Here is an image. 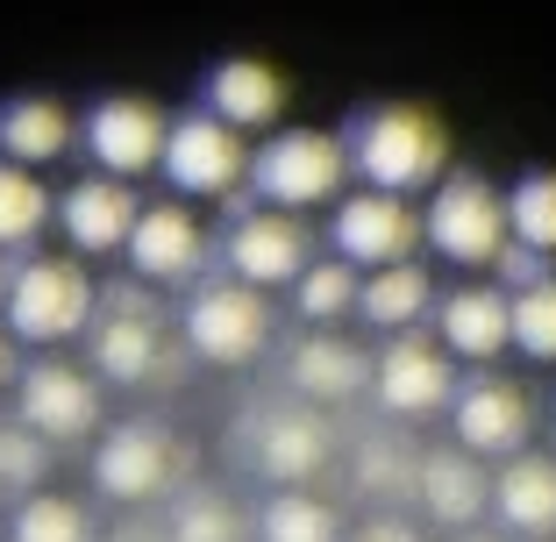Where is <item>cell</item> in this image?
Wrapping results in <instances>:
<instances>
[{"label": "cell", "mask_w": 556, "mask_h": 542, "mask_svg": "<svg viewBox=\"0 0 556 542\" xmlns=\"http://www.w3.org/2000/svg\"><path fill=\"white\" fill-rule=\"evenodd\" d=\"M364 186L378 193H421L450 172V136L428 108H407V100H378V108H357L350 129L336 136Z\"/></svg>", "instance_id": "6da1fadb"}, {"label": "cell", "mask_w": 556, "mask_h": 542, "mask_svg": "<svg viewBox=\"0 0 556 542\" xmlns=\"http://www.w3.org/2000/svg\"><path fill=\"white\" fill-rule=\"evenodd\" d=\"M0 307H8V329L22 336V343H72V336L93 322L100 293L93 279H86L72 257H29L8 272V286H0Z\"/></svg>", "instance_id": "7a4b0ae2"}, {"label": "cell", "mask_w": 556, "mask_h": 542, "mask_svg": "<svg viewBox=\"0 0 556 542\" xmlns=\"http://www.w3.org/2000/svg\"><path fill=\"white\" fill-rule=\"evenodd\" d=\"M343 172H350V157H343V143H336L328 129H278V136H264V143L250 150L243 179L257 186L264 207L293 214V207H314V200H336Z\"/></svg>", "instance_id": "3957f363"}, {"label": "cell", "mask_w": 556, "mask_h": 542, "mask_svg": "<svg viewBox=\"0 0 556 542\" xmlns=\"http://www.w3.org/2000/svg\"><path fill=\"white\" fill-rule=\"evenodd\" d=\"M421 243L450 264H492L507 243V200L478 172H442L421 214Z\"/></svg>", "instance_id": "277c9868"}, {"label": "cell", "mask_w": 556, "mask_h": 542, "mask_svg": "<svg viewBox=\"0 0 556 542\" xmlns=\"http://www.w3.org/2000/svg\"><path fill=\"white\" fill-rule=\"evenodd\" d=\"M243 165H250L243 129H229L222 115L193 108V115L164 122L157 172H164L172 186H179V193H193V200H229L236 186H243Z\"/></svg>", "instance_id": "5b68a950"}, {"label": "cell", "mask_w": 556, "mask_h": 542, "mask_svg": "<svg viewBox=\"0 0 556 542\" xmlns=\"http://www.w3.org/2000/svg\"><path fill=\"white\" fill-rule=\"evenodd\" d=\"M15 421L36 428L43 443H86L100 428V386L79 364L36 357L29 371H15Z\"/></svg>", "instance_id": "8992f818"}, {"label": "cell", "mask_w": 556, "mask_h": 542, "mask_svg": "<svg viewBox=\"0 0 556 542\" xmlns=\"http://www.w3.org/2000/svg\"><path fill=\"white\" fill-rule=\"evenodd\" d=\"M264 336H271V307H264V293L243 286V279L200 286V293L186 300V343L207 364H250L264 350Z\"/></svg>", "instance_id": "52a82bcc"}, {"label": "cell", "mask_w": 556, "mask_h": 542, "mask_svg": "<svg viewBox=\"0 0 556 542\" xmlns=\"http://www.w3.org/2000/svg\"><path fill=\"white\" fill-rule=\"evenodd\" d=\"M79 136H86V157L108 179H136V172L157 165V150H164V108H150L143 93H108L86 108Z\"/></svg>", "instance_id": "ba28073f"}, {"label": "cell", "mask_w": 556, "mask_h": 542, "mask_svg": "<svg viewBox=\"0 0 556 542\" xmlns=\"http://www.w3.org/2000/svg\"><path fill=\"white\" fill-rule=\"evenodd\" d=\"M336 257L343 264H407L414 250H421V214L407 207V193H378V186H364L357 200H343L336 207Z\"/></svg>", "instance_id": "9c48e42d"}, {"label": "cell", "mask_w": 556, "mask_h": 542, "mask_svg": "<svg viewBox=\"0 0 556 542\" xmlns=\"http://www.w3.org/2000/svg\"><path fill=\"white\" fill-rule=\"evenodd\" d=\"M222 250H229V272L243 286H293L300 264H307V229H300L286 207H243L229 222V236H222Z\"/></svg>", "instance_id": "30bf717a"}, {"label": "cell", "mask_w": 556, "mask_h": 542, "mask_svg": "<svg viewBox=\"0 0 556 542\" xmlns=\"http://www.w3.org/2000/svg\"><path fill=\"white\" fill-rule=\"evenodd\" d=\"M179 478V450H172V436L150 421H122L115 436H100L93 450V486L108 500H157L164 486Z\"/></svg>", "instance_id": "8fae6325"}, {"label": "cell", "mask_w": 556, "mask_h": 542, "mask_svg": "<svg viewBox=\"0 0 556 542\" xmlns=\"http://www.w3.org/2000/svg\"><path fill=\"white\" fill-rule=\"evenodd\" d=\"M450 421H457V450L471 457H514L528 450V393L514 378H471L450 393Z\"/></svg>", "instance_id": "7c38bea8"}, {"label": "cell", "mask_w": 556, "mask_h": 542, "mask_svg": "<svg viewBox=\"0 0 556 542\" xmlns=\"http://www.w3.org/2000/svg\"><path fill=\"white\" fill-rule=\"evenodd\" d=\"M371 393L386 414H428L442 407V400L457 393V371H450V350H435L428 336L400 329L393 343H386V357L371 364Z\"/></svg>", "instance_id": "4fadbf2b"}, {"label": "cell", "mask_w": 556, "mask_h": 542, "mask_svg": "<svg viewBox=\"0 0 556 542\" xmlns=\"http://www.w3.org/2000/svg\"><path fill=\"white\" fill-rule=\"evenodd\" d=\"M86 329H93V371L100 378H115V386L164 378V329L150 307H136V293H108V322H86Z\"/></svg>", "instance_id": "5bb4252c"}, {"label": "cell", "mask_w": 556, "mask_h": 542, "mask_svg": "<svg viewBox=\"0 0 556 542\" xmlns=\"http://www.w3.org/2000/svg\"><path fill=\"white\" fill-rule=\"evenodd\" d=\"M143 200L129 193V179H108V172H93V179H79L65 200H50V214H58V229H65V243L79 250V257H115L122 243H129V222Z\"/></svg>", "instance_id": "9a60e30c"}, {"label": "cell", "mask_w": 556, "mask_h": 542, "mask_svg": "<svg viewBox=\"0 0 556 542\" xmlns=\"http://www.w3.org/2000/svg\"><path fill=\"white\" fill-rule=\"evenodd\" d=\"M129 264H136V279H150V286H179V279H193L200 272V257H207V236H200V222L186 207H136V222H129Z\"/></svg>", "instance_id": "2e32d148"}, {"label": "cell", "mask_w": 556, "mask_h": 542, "mask_svg": "<svg viewBox=\"0 0 556 542\" xmlns=\"http://www.w3.org/2000/svg\"><path fill=\"white\" fill-rule=\"evenodd\" d=\"M250 464H257L264 478H278V486L314 478L328 464L321 414H307V407H264L257 421H250Z\"/></svg>", "instance_id": "e0dca14e"}, {"label": "cell", "mask_w": 556, "mask_h": 542, "mask_svg": "<svg viewBox=\"0 0 556 542\" xmlns=\"http://www.w3.org/2000/svg\"><path fill=\"white\" fill-rule=\"evenodd\" d=\"M207 115H222L229 129H271L286 115V72L264 58H222L207 72Z\"/></svg>", "instance_id": "ac0fdd59"}, {"label": "cell", "mask_w": 556, "mask_h": 542, "mask_svg": "<svg viewBox=\"0 0 556 542\" xmlns=\"http://www.w3.org/2000/svg\"><path fill=\"white\" fill-rule=\"evenodd\" d=\"M435 336L450 357H500L507 350V293L500 286H457V293L435 300Z\"/></svg>", "instance_id": "d6986e66"}, {"label": "cell", "mask_w": 556, "mask_h": 542, "mask_svg": "<svg viewBox=\"0 0 556 542\" xmlns=\"http://www.w3.org/2000/svg\"><path fill=\"white\" fill-rule=\"evenodd\" d=\"M492 514L514 528V535H556V457H535V450H514L507 471L485 486Z\"/></svg>", "instance_id": "ffe728a7"}, {"label": "cell", "mask_w": 556, "mask_h": 542, "mask_svg": "<svg viewBox=\"0 0 556 542\" xmlns=\"http://www.w3.org/2000/svg\"><path fill=\"white\" fill-rule=\"evenodd\" d=\"M72 136H79V122L43 93H22V100L0 108V157H15V165H29V172L58 165V157L72 150Z\"/></svg>", "instance_id": "44dd1931"}, {"label": "cell", "mask_w": 556, "mask_h": 542, "mask_svg": "<svg viewBox=\"0 0 556 542\" xmlns=\"http://www.w3.org/2000/svg\"><path fill=\"white\" fill-rule=\"evenodd\" d=\"M414 493L435 521L464 528L485 514V471H478L471 450H435V457H414Z\"/></svg>", "instance_id": "7402d4cb"}, {"label": "cell", "mask_w": 556, "mask_h": 542, "mask_svg": "<svg viewBox=\"0 0 556 542\" xmlns=\"http://www.w3.org/2000/svg\"><path fill=\"white\" fill-rule=\"evenodd\" d=\"M428 307H435V293H428V272L421 264H378L371 279H357V307L350 314H364L371 329H414V322H428Z\"/></svg>", "instance_id": "603a6c76"}, {"label": "cell", "mask_w": 556, "mask_h": 542, "mask_svg": "<svg viewBox=\"0 0 556 542\" xmlns=\"http://www.w3.org/2000/svg\"><path fill=\"white\" fill-rule=\"evenodd\" d=\"M286 371H293V386H300L307 400H350L364 378H371V364H364L357 343H343V336L314 329L307 343L293 350V364H286Z\"/></svg>", "instance_id": "cb8c5ba5"}, {"label": "cell", "mask_w": 556, "mask_h": 542, "mask_svg": "<svg viewBox=\"0 0 556 542\" xmlns=\"http://www.w3.org/2000/svg\"><path fill=\"white\" fill-rule=\"evenodd\" d=\"M507 236L528 250H542V257H556V172H521V179L507 186Z\"/></svg>", "instance_id": "d4e9b609"}, {"label": "cell", "mask_w": 556, "mask_h": 542, "mask_svg": "<svg viewBox=\"0 0 556 542\" xmlns=\"http://www.w3.org/2000/svg\"><path fill=\"white\" fill-rule=\"evenodd\" d=\"M507 343L535 364H556V272L507 293Z\"/></svg>", "instance_id": "484cf974"}, {"label": "cell", "mask_w": 556, "mask_h": 542, "mask_svg": "<svg viewBox=\"0 0 556 542\" xmlns=\"http://www.w3.org/2000/svg\"><path fill=\"white\" fill-rule=\"evenodd\" d=\"M8 542H93V521H86L79 500L36 486V493H22L15 521H8Z\"/></svg>", "instance_id": "4316f807"}, {"label": "cell", "mask_w": 556, "mask_h": 542, "mask_svg": "<svg viewBox=\"0 0 556 542\" xmlns=\"http://www.w3.org/2000/svg\"><path fill=\"white\" fill-rule=\"evenodd\" d=\"M50 222V186L36 179L29 165H15V157H0V250L29 243L36 229Z\"/></svg>", "instance_id": "83f0119b"}, {"label": "cell", "mask_w": 556, "mask_h": 542, "mask_svg": "<svg viewBox=\"0 0 556 542\" xmlns=\"http://www.w3.org/2000/svg\"><path fill=\"white\" fill-rule=\"evenodd\" d=\"M257 542H343V528L314 493H271L257 514Z\"/></svg>", "instance_id": "f1b7e54d"}, {"label": "cell", "mask_w": 556, "mask_h": 542, "mask_svg": "<svg viewBox=\"0 0 556 542\" xmlns=\"http://www.w3.org/2000/svg\"><path fill=\"white\" fill-rule=\"evenodd\" d=\"M293 300H300V314H307L314 329L343 322V314L357 307V264H300Z\"/></svg>", "instance_id": "f546056e"}, {"label": "cell", "mask_w": 556, "mask_h": 542, "mask_svg": "<svg viewBox=\"0 0 556 542\" xmlns=\"http://www.w3.org/2000/svg\"><path fill=\"white\" fill-rule=\"evenodd\" d=\"M172 542H243V521L222 493H186L172 507Z\"/></svg>", "instance_id": "4dcf8cb0"}, {"label": "cell", "mask_w": 556, "mask_h": 542, "mask_svg": "<svg viewBox=\"0 0 556 542\" xmlns=\"http://www.w3.org/2000/svg\"><path fill=\"white\" fill-rule=\"evenodd\" d=\"M50 471V443L36 436V428L8 421L0 428V493H36Z\"/></svg>", "instance_id": "1f68e13d"}, {"label": "cell", "mask_w": 556, "mask_h": 542, "mask_svg": "<svg viewBox=\"0 0 556 542\" xmlns=\"http://www.w3.org/2000/svg\"><path fill=\"white\" fill-rule=\"evenodd\" d=\"M364 486H378V493H414V457L407 450H364Z\"/></svg>", "instance_id": "d6a6232c"}, {"label": "cell", "mask_w": 556, "mask_h": 542, "mask_svg": "<svg viewBox=\"0 0 556 542\" xmlns=\"http://www.w3.org/2000/svg\"><path fill=\"white\" fill-rule=\"evenodd\" d=\"M492 264H500V279H507V293H521V286H535V279H549V272H556V264L542 257V250L514 243V236L500 243V257H492Z\"/></svg>", "instance_id": "836d02e7"}, {"label": "cell", "mask_w": 556, "mask_h": 542, "mask_svg": "<svg viewBox=\"0 0 556 542\" xmlns=\"http://www.w3.org/2000/svg\"><path fill=\"white\" fill-rule=\"evenodd\" d=\"M350 542H421V528H407V521H393V514H386V521H364Z\"/></svg>", "instance_id": "e575fe53"}, {"label": "cell", "mask_w": 556, "mask_h": 542, "mask_svg": "<svg viewBox=\"0 0 556 542\" xmlns=\"http://www.w3.org/2000/svg\"><path fill=\"white\" fill-rule=\"evenodd\" d=\"M8 386H15V343L0 336V393H8Z\"/></svg>", "instance_id": "d590c367"}, {"label": "cell", "mask_w": 556, "mask_h": 542, "mask_svg": "<svg viewBox=\"0 0 556 542\" xmlns=\"http://www.w3.org/2000/svg\"><path fill=\"white\" fill-rule=\"evenodd\" d=\"M0 286H8V264H0Z\"/></svg>", "instance_id": "8d00e7d4"}, {"label": "cell", "mask_w": 556, "mask_h": 542, "mask_svg": "<svg viewBox=\"0 0 556 542\" xmlns=\"http://www.w3.org/2000/svg\"><path fill=\"white\" fill-rule=\"evenodd\" d=\"M471 542H492V535H471Z\"/></svg>", "instance_id": "74e56055"}]
</instances>
